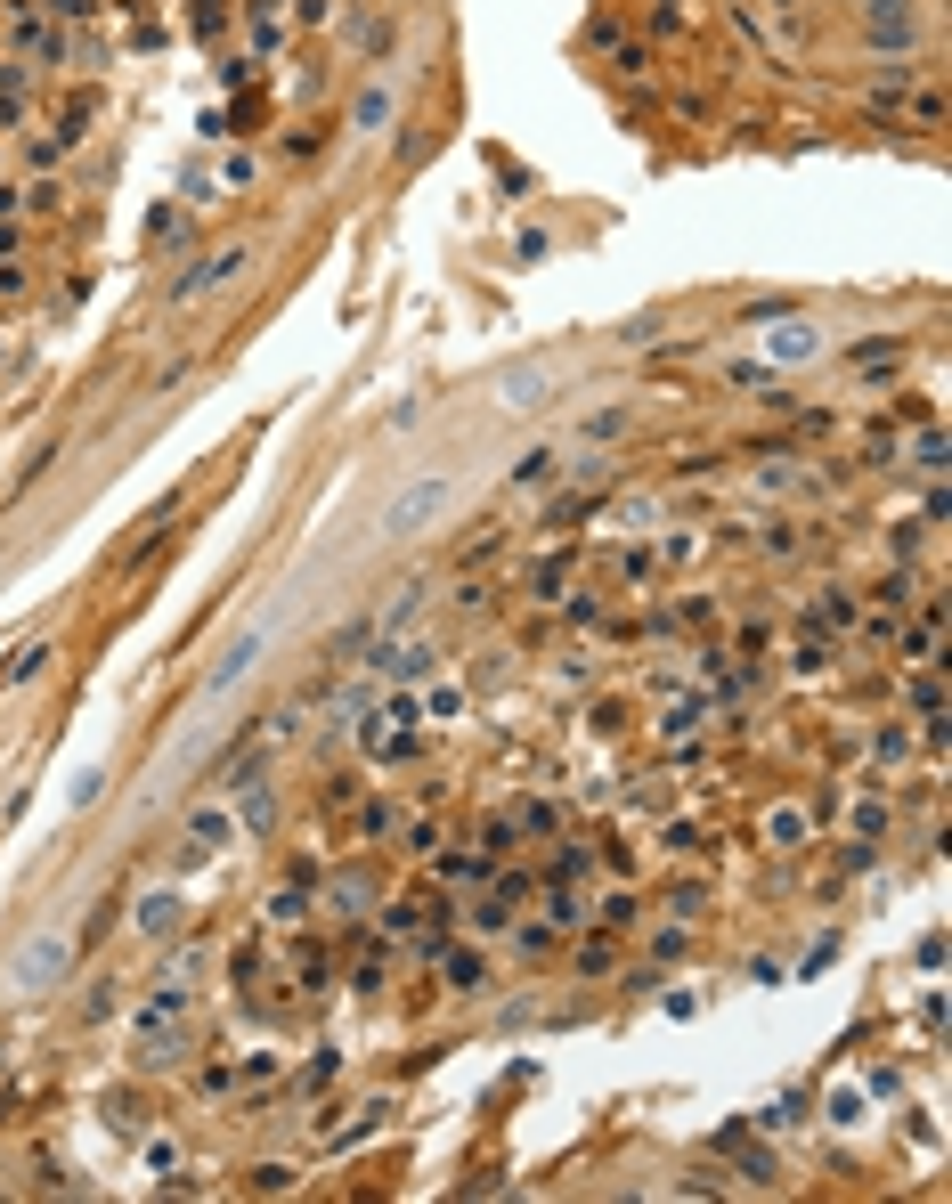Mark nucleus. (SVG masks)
Segmentation results:
<instances>
[{
  "label": "nucleus",
  "mask_w": 952,
  "mask_h": 1204,
  "mask_svg": "<svg viewBox=\"0 0 952 1204\" xmlns=\"http://www.w3.org/2000/svg\"><path fill=\"white\" fill-rule=\"evenodd\" d=\"M546 920H554V928H578V920H586V903H578V895H562V887H546Z\"/></svg>",
  "instance_id": "5701e85b"
},
{
  "label": "nucleus",
  "mask_w": 952,
  "mask_h": 1204,
  "mask_svg": "<svg viewBox=\"0 0 952 1204\" xmlns=\"http://www.w3.org/2000/svg\"><path fill=\"white\" fill-rule=\"evenodd\" d=\"M253 1188H261V1196H285V1188H293V1164H253Z\"/></svg>",
  "instance_id": "c85d7f7f"
},
{
  "label": "nucleus",
  "mask_w": 952,
  "mask_h": 1204,
  "mask_svg": "<svg viewBox=\"0 0 952 1204\" xmlns=\"http://www.w3.org/2000/svg\"><path fill=\"white\" fill-rule=\"evenodd\" d=\"M830 1123H863V1091H830Z\"/></svg>",
  "instance_id": "2f4dec72"
},
{
  "label": "nucleus",
  "mask_w": 952,
  "mask_h": 1204,
  "mask_svg": "<svg viewBox=\"0 0 952 1204\" xmlns=\"http://www.w3.org/2000/svg\"><path fill=\"white\" fill-rule=\"evenodd\" d=\"M415 708H424V725H456V716H464V684H456V676H448V684L424 676V700H415Z\"/></svg>",
  "instance_id": "ddd939ff"
},
{
  "label": "nucleus",
  "mask_w": 952,
  "mask_h": 1204,
  "mask_svg": "<svg viewBox=\"0 0 952 1204\" xmlns=\"http://www.w3.org/2000/svg\"><path fill=\"white\" fill-rule=\"evenodd\" d=\"M350 41H359V49H391V17H359V25H350Z\"/></svg>",
  "instance_id": "bb28decb"
},
{
  "label": "nucleus",
  "mask_w": 952,
  "mask_h": 1204,
  "mask_svg": "<svg viewBox=\"0 0 952 1204\" xmlns=\"http://www.w3.org/2000/svg\"><path fill=\"white\" fill-rule=\"evenodd\" d=\"M814 350H822V326H806V318H790V326L765 334V358H782V367H806Z\"/></svg>",
  "instance_id": "1a4fd4ad"
},
{
  "label": "nucleus",
  "mask_w": 952,
  "mask_h": 1204,
  "mask_svg": "<svg viewBox=\"0 0 952 1204\" xmlns=\"http://www.w3.org/2000/svg\"><path fill=\"white\" fill-rule=\"evenodd\" d=\"M432 960H440L448 993H481V985H489V960L472 952V944H448V936H440V944H432Z\"/></svg>",
  "instance_id": "6e6552de"
},
{
  "label": "nucleus",
  "mask_w": 952,
  "mask_h": 1204,
  "mask_svg": "<svg viewBox=\"0 0 952 1204\" xmlns=\"http://www.w3.org/2000/svg\"><path fill=\"white\" fill-rule=\"evenodd\" d=\"M611 960H619V944H611V936H594V944H578V977H603V969H611Z\"/></svg>",
  "instance_id": "412c9836"
},
{
  "label": "nucleus",
  "mask_w": 952,
  "mask_h": 1204,
  "mask_svg": "<svg viewBox=\"0 0 952 1204\" xmlns=\"http://www.w3.org/2000/svg\"><path fill=\"white\" fill-rule=\"evenodd\" d=\"M293 9H302V25H326V17H334V0H293Z\"/></svg>",
  "instance_id": "f704fd0d"
},
{
  "label": "nucleus",
  "mask_w": 952,
  "mask_h": 1204,
  "mask_svg": "<svg viewBox=\"0 0 952 1204\" xmlns=\"http://www.w3.org/2000/svg\"><path fill=\"white\" fill-rule=\"evenodd\" d=\"M700 716H708V700H676V708L660 716V733H692V725H700Z\"/></svg>",
  "instance_id": "a878e982"
},
{
  "label": "nucleus",
  "mask_w": 952,
  "mask_h": 1204,
  "mask_svg": "<svg viewBox=\"0 0 952 1204\" xmlns=\"http://www.w3.org/2000/svg\"><path fill=\"white\" fill-rule=\"evenodd\" d=\"M261 651H269V619H253L245 635H236V643H228V659H220V668L204 676V700H220V692H236V684H245V676L261 668Z\"/></svg>",
  "instance_id": "7ed1b4c3"
},
{
  "label": "nucleus",
  "mask_w": 952,
  "mask_h": 1204,
  "mask_svg": "<svg viewBox=\"0 0 952 1204\" xmlns=\"http://www.w3.org/2000/svg\"><path fill=\"white\" fill-rule=\"evenodd\" d=\"M668 855H700V830L692 822H668Z\"/></svg>",
  "instance_id": "473e14b6"
},
{
  "label": "nucleus",
  "mask_w": 952,
  "mask_h": 1204,
  "mask_svg": "<svg viewBox=\"0 0 952 1204\" xmlns=\"http://www.w3.org/2000/svg\"><path fill=\"white\" fill-rule=\"evenodd\" d=\"M497 407H546V367H513V375H497Z\"/></svg>",
  "instance_id": "9d476101"
},
{
  "label": "nucleus",
  "mask_w": 952,
  "mask_h": 1204,
  "mask_svg": "<svg viewBox=\"0 0 952 1204\" xmlns=\"http://www.w3.org/2000/svg\"><path fill=\"white\" fill-rule=\"evenodd\" d=\"M228 838H236V814H228V806H196V814H188V838H180V855H188V863H204V855H220V847H228Z\"/></svg>",
  "instance_id": "423d86ee"
},
{
  "label": "nucleus",
  "mask_w": 952,
  "mask_h": 1204,
  "mask_svg": "<svg viewBox=\"0 0 952 1204\" xmlns=\"http://www.w3.org/2000/svg\"><path fill=\"white\" fill-rule=\"evenodd\" d=\"M627 424H635V407H594V415H586L578 432H586V440H619Z\"/></svg>",
  "instance_id": "a211bd4d"
},
{
  "label": "nucleus",
  "mask_w": 952,
  "mask_h": 1204,
  "mask_svg": "<svg viewBox=\"0 0 952 1204\" xmlns=\"http://www.w3.org/2000/svg\"><path fill=\"white\" fill-rule=\"evenodd\" d=\"M660 1009H668V1017H700V993H692V985H676V993H668Z\"/></svg>",
  "instance_id": "72a5a7b5"
},
{
  "label": "nucleus",
  "mask_w": 952,
  "mask_h": 1204,
  "mask_svg": "<svg viewBox=\"0 0 952 1204\" xmlns=\"http://www.w3.org/2000/svg\"><path fill=\"white\" fill-rule=\"evenodd\" d=\"M261 179V163H253V147H236V155H220V171H212V188H253Z\"/></svg>",
  "instance_id": "f3484780"
},
{
  "label": "nucleus",
  "mask_w": 952,
  "mask_h": 1204,
  "mask_svg": "<svg viewBox=\"0 0 952 1204\" xmlns=\"http://www.w3.org/2000/svg\"><path fill=\"white\" fill-rule=\"evenodd\" d=\"M245 261H253L245 245H220V253H204V261H196V269H188L180 285H171V301H204L212 285H228V277H245Z\"/></svg>",
  "instance_id": "39448f33"
},
{
  "label": "nucleus",
  "mask_w": 952,
  "mask_h": 1204,
  "mask_svg": "<svg viewBox=\"0 0 952 1204\" xmlns=\"http://www.w3.org/2000/svg\"><path fill=\"white\" fill-rule=\"evenodd\" d=\"M586 871H594V855H586V847H562V855H554V871H546V879H586Z\"/></svg>",
  "instance_id": "cd10ccee"
},
{
  "label": "nucleus",
  "mask_w": 952,
  "mask_h": 1204,
  "mask_svg": "<svg viewBox=\"0 0 952 1204\" xmlns=\"http://www.w3.org/2000/svg\"><path fill=\"white\" fill-rule=\"evenodd\" d=\"M765 838L790 855V847H806V838H814V814H806V806H773V814H765Z\"/></svg>",
  "instance_id": "2eb2a0df"
},
{
  "label": "nucleus",
  "mask_w": 952,
  "mask_h": 1204,
  "mask_svg": "<svg viewBox=\"0 0 952 1204\" xmlns=\"http://www.w3.org/2000/svg\"><path fill=\"white\" fill-rule=\"evenodd\" d=\"M359 830H367V838H391V830H399V806H391V798H375V806L359 814Z\"/></svg>",
  "instance_id": "393cba45"
},
{
  "label": "nucleus",
  "mask_w": 952,
  "mask_h": 1204,
  "mask_svg": "<svg viewBox=\"0 0 952 1204\" xmlns=\"http://www.w3.org/2000/svg\"><path fill=\"white\" fill-rule=\"evenodd\" d=\"M635 920H643V903H635L627 887H619V895H603V928H635Z\"/></svg>",
  "instance_id": "b1692460"
},
{
  "label": "nucleus",
  "mask_w": 952,
  "mask_h": 1204,
  "mask_svg": "<svg viewBox=\"0 0 952 1204\" xmlns=\"http://www.w3.org/2000/svg\"><path fill=\"white\" fill-rule=\"evenodd\" d=\"M180 1017H188V993L180 985H155L147 1009H139V1034H163V1026H180Z\"/></svg>",
  "instance_id": "4468645a"
},
{
  "label": "nucleus",
  "mask_w": 952,
  "mask_h": 1204,
  "mask_svg": "<svg viewBox=\"0 0 952 1204\" xmlns=\"http://www.w3.org/2000/svg\"><path fill=\"white\" fill-rule=\"evenodd\" d=\"M49 9H57V17H90V0H49Z\"/></svg>",
  "instance_id": "c9c22d12"
},
{
  "label": "nucleus",
  "mask_w": 952,
  "mask_h": 1204,
  "mask_svg": "<svg viewBox=\"0 0 952 1204\" xmlns=\"http://www.w3.org/2000/svg\"><path fill=\"white\" fill-rule=\"evenodd\" d=\"M546 253H554V236H546V228H513V261H521V269H529V261H546Z\"/></svg>",
  "instance_id": "aec40b11"
},
{
  "label": "nucleus",
  "mask_w": 952,
  "mask_h": 1204,
  "mask_svg": "<svg viewBox=\"0 0 952 1204\" xmlns=\"http://www.w3.org/2000/svg\"><path fill=\"white\" fill-rule=\"evenodd\" d=\"M228 814H236V838H269V830H277V790H269L261 773H236Z\"/></svg>",
  "instance_id": "20e7f679"
},
{
  "label": "nucleus",
  "mask_w": 952,
  "mask_h": 1204,
  "mask_svg": "<svg viewBox=\"0 0 952 1204\" xmlns=\"http://www.w3.org/2000/svg\"><path fill=\"white\" fill-rule=\"evenodd\" d=\"M440 871H448V879H464V887H472V879H481V871H489V855H481V847H472V855H448V863H440Z\"/></svg>",
  "instance_id": "c756f323"
},
{
  "label": "nucleus",
  "mask_w": 952,
  "mask_h": 1204,
  "mask_svg": "<svg viewBox=\"0 0 952 1204\" xmlns=\"http://www.w3.org/2000/svg\"><path fill=\"white\" fill-rule=\"evenodd\" d=\"M383 676H391V684H424V676H432V643H424V635H415V643H391V651H383Z\"/></svg>",
  "instance_id": "9b49d317"
},
{
  "label": "nucleus",
  "mask_w": 952,
  "mask_h": 1204,
  "mask_svg": "<svg viewBox=\"0 0 952 1204\" xmlns=\"http://www.w3.org/2000/svg\"><path fill=\"white\" fill-rule=\"evenodd\" d=\"M448 505H456V472H424V480H407V489L383 505V537H424Z\"/></svg>",
  "instance_id": "f257e3e1"
},
{
  "label": "nucleus",
  "mask_w": 952,
  "mask_h": 1204,
  "mask_svg": "<svg viewBox=\"0 0 952 1204\" xmlns=\"http://www.w3.org/2000/svg\"><path fill=\"white\" fill-rule=\"evenodd\" d=\"M188 920V903L180 895H171V887H155V895H139V936H171V928H180Z\"/></svg>",
  "instance_id": "f8f14e48"
},
{
  "label": "nucleus",
  "mask_w": 952,
  "mask_h": 1204,
  "mask_svg": "<svg viewBox=\"0 0 952 1204\" xmlns=\"http://www.w3.org/2000/svg\"><path fill=\"white\" fill-rule=\"evenodd\" d=\"M106 1123H114V1131H147V1115H139L131 1091H106Z\"/></svg>",
  "instance_id": "6ab92c4d"
},
{
  "label": "nucleus",
  "mask_w": 952,
  "mask_h": 1204,
  "mask_svg": "<svg viewBox=\"0 0 952 1204\" xmlns=\"http://www.w3.org/2000/svg\"><path fill=\"white\" fill-rule=\"evenodd\" d=\"M74 969V936H33L17 960H9V993H41V985H66Z\"/></svg>",
  "instance_id": "f03ea898"
},
{
  "label": "nucleus",
  "mask_w": 952,
  "mask_h": 1204,
  "mask_svg": "<svg viewBox=\"0 0 952 1204\" xmlns=\"http://www.w3.org/2000/svg\"><path fill=\"white\" fill-rule=\"evenodd\" d=\"M554 464H562V448H529V456L505 472V489H546V480H554Z\"/></svg>",
  "instance_id": "dca6fc26"
},
{
  "label": "nucleus",
  "mask_w": 952,
  "mask_h": 1204,
  "mask_svg": "<svg viewBox=\"0 0 952 1204\" xmlns=\"http://www.w3.org/2000/svg\"><path fill=\"white\" fill-rule=\"evenodd\" d=\"M41 668H49V643H25V651L9 659V684H33Z\"/></svg>",
  "instance_id": "4be33fe9"
},
{
  "label": "nucleus",
  "mask_w": 952,
  "mask_h": 1204,
  "mask_svg": "<svg viewBox=\"0 0 952 1204\" xmlns=\"http://www.w3.org/2000/svg\"><path fill=\"white\" fill-rule=\"evenodd\" d=\"M399 123V90L391 82H367L359 98H350V131H359V139H383Z\"/></svg>",
  "instance_id": "0eeeda50"
},
{
  "label": "nucleus",
  "mask_w": 952,
  "mask_h": 1204,
  "mask_svg": "<svg viewBox=\"0 0 952 1204\" xmlns=\"http://www.w3.org/2000/svg\"><path fill=\"white\" fill-rule=\"evenodd\" d=\"M684 944H692V936H684V920H676V928L651 936V960H684Z\"/></svg>",
  "instance_id": "7c9ffc66"
},
{
  "label": "nucleus",
  "mask_w": 952,
  "mask_h": 1204,
  "mask_svg": "<svg viewBox=\"0 0 952 1204\" xmlns=\"http://www.w3.org/2000/svg\"><path fill=\"white\" fill-rule=\"evenodd\" d=\"M0 367H9V342H0Z\"/></svg>",
  "instance_id": "e433bc0d"
}]
</instances>
